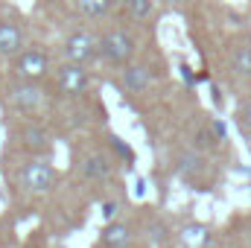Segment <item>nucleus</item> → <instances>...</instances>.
Returning a JSON list of instances; mask_svg holds the SVG:
<instances>
[{
	"label": "nucleus",
	"instance_id": "obj_1",
	"mask_svg": "<svg viewBox=\"0 0 251 248\" xmlns=\"http://www.w3.org/2000/svg\"><path fill=\"white\" fill-rule=\"evenodd\" d=\"M134 50H137V44L126 29H108L100 35V56L108 64H126L134 56Z\"/></svg>",
	"mask_w": 251,
	"mask_h": 248
},
{
	"label": "nucleus",
	"instance_id": "obj_2",
	"mask_svg": "<svg viewBox=\"0 0 251 248\" xmlns=\"http://www.w3.org/2000/svg\"><path fill=\"white\" fill-rule=\"evenodd\" d=\"M64 56H67V62H76V64L91 62V59L100 56V38L91 35V32H73L64 41Z\"/></svg>",
	"mask_w": 251,
	"mask_h": 248
},
{
	"label": "nucleus",
	"instance_id": "obj_3",
	"mask_svg": "<svg viewBox=\"0 0 251 248\" xmlns=\"http://www.w3.org/2000/svg\"><path fill=\"white\" fill-rule=\"evenodd\" d=\"M21 184L32 193H44L56 184V170L47 164V161H26L24 170H21Z\"/></svg>",
	"mask_w": 251,
	"mask_h": 248
},
{
	"label": "nucleus",
	"instance_id": "obj_4",
	"mask_svg": "<svg viewBox=\"0 0 251 248\" xmlns=\"http://www.w3.org/2000/svg\"><path fill=\"white\" fill-rule=\"evenodd\" d=\"M56 82H59V91H62V94H67V97H79V94H85V91H88L91 76H88V70H85L82 64L67 62V64L59 67Z\"/></svg>",
	"mask_w": 251,
	"mask_h": 248
},
{
	"label": "nucleus",
	"instance_id": "obj_5",
	"mask_svg": "<svg viewBox=\"0 0 251 248\" xmlns=\"http://www.w3.org/2000/svg\"><path fill=\"white\" fill-rule=\"evenodd\" d=\"M47 56L41 53V50H24V53H18V59H15V73L21 76V79H26V82H35V79H41L44 73H47Z\"/></svg>",
	"mask_w": 251,
	"mask_h": 248
},
{
	"label": "nucleus",
	"instance_id": "obj_6",
	"mask_svg": "<svg viewBox=\"0 0 251 248\" xmlns=\"http://www.w3.org/2000/svg\"><path fill=\"white\" fill-rule=\"evenodd\" d=\"M9 102L18 108V111H35L41 102H44V91L32 82H21L9 91Z\"/></svg>",
	"mask_w": 251,
	"mask_h": 248
},
{
	"label": "nucleus",
	"instance_id": "obj_7",
	"mask_svg": "<svg viewBox=\"0 0 251 248\" xmlns=\"http://www.w3.org/2000/svg\"><path fill=\"white\" fill-rule=\"evenodd\" d=\"M152 85V70L146 64H126L123 67V88L128 94H143Z\"/></svg>",
	"mask_w": 251,
	"mask_h": 248
},
{
	"label": "nucleus",
	"instance_id": "obj_8",
	"mask_svg": "<svg viewBox=\"0 0 251 248\" xmlns=\"http://www.w3.org/2000/svg\"><path fill=\"white\" fill-rule=\"evenodd\" d=\"M24 47V32L15 24H0V56H18Z\"/></svg>",
	"mask_w": 251,
	"mask_h": 248
},
{
	"label": "nucleus",
	"instance_id": "obj_9",
	"mask_svg": "<svg viewBox=\"0 0 251 248\" xmlns=\"http://www.w3.org/2000/svg\"><path fill=\"white\" fill-rule=\"evenodd\" d=\"M108 173H111V164H108L105 155H88L85 164H82V175L91 178V181H100V178H105Z\"/></svg>",
	"mask_w": 251,
	"mask_h": 248
},
{
	"label": "nucleus",
	"instance_id": "obj_10",
	"mask_svg": "<svg viewBox=\"0 0 251 248\" xmlns=\"http://www.w3.org/2000/svg\"><path fill=\"white\" fill-rule=\"evenodd\" d=\"M231 67L240 76H251V41H240L231 47Z\"/></svg>",
	"mask_w": 251,
	"mask_h": 248
},
{
	"label": "nucleus",
	"instance_id": "obj_11",
	"mask_svg": "<svg viewBox=\"0 0 251 248\" xmlns=\"http://www.w3.org/2000/svg\"><path fill=\"white\" fill-rule=\"evenodd\" d=\"M128 240H131V234H128V228H126V225H108V228H105V234H102L105 248H123Z\"/></svg>",
	"mask_w": 251,
	"mask_h": 248
},
{
	"label": "nucleus",
	"instance_id": "obj_12",
	"mask_svg": "<svg viewBox=\"0 0 251 248\" xmlns=\"http://www.w3.org/2000/svg\"><path fill=\"white\" fill-rule=\"evenodd\" d=\"M181 243L187 248H204L207 246V228L204 225H187L181 231Z\"/></svg>",
	"mask_w": 251,
	"mask_h": 248
},
{
	"label": "nucleus",
	"instance_id": "obj_13",
	"mask_svg": "<svg viewBox=\"0 0 251 248\" xmlns=\"http://www.w3.org/2000/svg\"><path fill=\"white\" fill-rule=\"evenodd\" d=\"M24 146H29V149H38V152H44L47 146H50V137H47V131L44 128H24Z\"/></svg>",
	"mask_w": 251,
	"mask_h": 248
},
{
	"label": "nucleus",
	"instance_id": "obj_14",
	"mask_svg": "<svg viewBox=\"0 0 251 248\" xmlns=\"http://www.w3.org/2000/svg\"><path fill=\"white\" fill-rule=\"evenodd\" d=\"M123 6H126V12H128V18L146 21L152 15V9H155V0H126Z\"/></svg>",
	"mask_w": 251,
	"mask_h": 248
},
{
	"label": "nucleus",
	"instance_id": "obj_15",
	"mask_svg": "<svg viewBox=\"0 0 251 248\" xmlns=\"http://www.w3.org/2000/svg\"><path fill=\"white\" fill-rule=\"evenodd\" d=\"M79 9H82L88 18H102V15L111 9V0H79Z\"/></svg>",
	"mask_w": 251,
	"mask_h": 248
},
{
	"label": "nucleus",
	"instance_id": "obj_16",
	"mask_svg": "<svg viewBox=\"0 0 251 248\" xmlns=\"http://www.w3.org/2000/svg\"><path fill=\"white\" fill-rule=\"evenodd\" d=\"M237 125H240V131L249 137L251 134V99H246L243 105H240V111H237Z\"/></svg>",
	"mask_w": 251,
	"mask_h": 248
},
{
	"label": "nucleus",
	"instance_id": "obj_17",
	"mask_svg": "<svg viewBox=\"0 0 251 248\" xmlns=\"http://www.w3.org/2000/svg\"><path fill=\"white\" fill-rule=\"evenodd\" d=\"M199 167H201V158H199V155H193V152H187V155H181V173H196V170H199Z\"/></svg>",
	"mask_w": 251,
	"mask_h": 248
},
{
	"label": "nucleus",
	"instance_id": "obj_18",
	"mask_svg": "<svg viewBox=\"0 0 251 248\" xmlns=\"http://www.w3.org/2000/svg\"><path fill=\"white\" fill-rule=\"evenodd\" d=\"M249 143H251V134H249Z\"/></svg>",
	"mask_w": 251,
	"mask_h": 248
},
{
	"label": "nucleus",
	"instance_id": "obj_19",
	"mask_svg": "<svg viewBox=\"0 0 251 248\" xmlns=\"http://www.w3.org/2000/svg\"><path fill=\"white\" fill-rule=\"evenodd\" d=\"M123 3H126V0H123Z\"/></svg>",
	"mask_w": 251,
	"mask_h": 248
}]
</instances>
